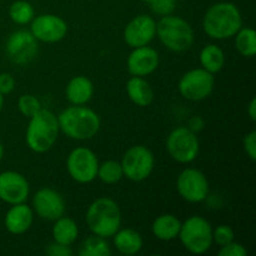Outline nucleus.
Wrapping results in <instances>:
<instances>
[{"mask_svg":"<svg viewBox=\"0 0 256 256\" xmlns=\"http://www.w3.org/2000/svg\"><path fill=\"white\" fill-rule=\"evenodd\" d=\"M182 222L172 214H162L154 220L152 232L162 242H172L179 236Z\"/></svg>","mask_w":256,"mask_h":256,"instance_id":"21","label":"nucleus"},{"mask_svg":"<svg viewBox=\"0 0 256 256\" xmlns=\"http://www.w3.org/2000/svg\"><path fill=\"white\" fill-rule=\"evenodd\" d=\"M126 65L132 76H148L159 66V54L148 45L134 48L128 58Z\"/></svg>","mask_w":256,"mask_h":256,"instance_id":"17","label":"nucleus"},{"mask_svg":"<svg viewBox=\"0 0 256 256\" xmlns=\"http://www.w3.org/2000/svg\"><path fill=\"white\" fill-rule=\"evenodd\" d=\"M199 139L192 129L186 126L175 128L166 139V150L172 160L180 164L194 162L199 154Z\"/></svg>","mask_w":256,"mask_h":256,"instance_id":"8","label":"nucleus"},{"mask_svg":"<svg viewBox=\"0 0 256 256\" xmlns=\"http://www.w3.org/2000/svg\"><path fill=\"white\" fill-rule=\"evenodd\" d=\"M234 230L229 225H219L216 229L212 230V242L218 244L219 246H224V245L234 242Z\"/></svg>","mask_w":256,"mask_h":256,"instance_id":"30","label":"nucleus"},{"mask_svg":"<svg viewBox=\"0 0 256 256\" xmlns=\"http://www.w3.org/2000/svg\"><path fill=\"white\" fill-rule=\"evenodd\" d=\"M34 220V212L32 208L28 206L25 202L15 204L8 210L5 215V228L10 234L22 235L32 228Z\"/></svg>","mask_w":256,"mask_h":256,"instance_id":"18","label":"nucleus"},{"mask_svg":"<svg viewBox=\"0 0 256 256\" xmlns=\"http://www.w3.org/2000/svg\"><path fill=\"white\" fill-rule=\"evenodd\" d=\"M30 186L25 176L16 172H0V199L10 205L28 200Z\"/></svg>","mask_w":256,"mask_h":256,"instance_id":"16","label":"nucleus"},{"mask_svg":"<svg viewBox=\"0 0 256 256\" xmlns=\"http://www.w3.org/2000/svg\"><path fill=\"white\" fill-rule=\"evenodd\" d=\"M114 245L119 252L124 255H135L142 250V238L136 230L119 229L114 235Z\"/></svg>","mask_w":256,"mask_h":256,"instance_id":"22","label":"nucleus"},{"mask_svg":"<svg viewBox=\"0 0 256 256\" xmlns=\"http://www.w3.org/2000/svg\"><path fill=\"white\" fill-rule=\"evenodd\" d=\"M236 50L246 58H252L256 54V32L252 28H240L235 34Z\"/></svg>","mask_w":256,"mask_h":256,"instance_id":"25","label":"nucleus"},{"mask_svg":"<svg viewBox=\"0 0 256 256\" xmlns=\"http://www.w3.org/2000/svg\"><path fill=\"white\" fill-rule=\"evenodd\" d=\"M18 108L24 116L32 118V115L36 114L42 109V104L36 96L32 94H25L22 95L18 100Z\"/></svg>","mask_w":256,"mask_h":256,"instance_id":"29","label":"nucleus"},{"mask_svg":"<svg viewBox=\"0 0 256 256\" xmlns=\"http://www.w3.org/2000/svg\"><path fill=\"white\" fill-rule=\"evenodd\" d=\"M15 80L8 72H2L0 74V94L8 95L14 90Z\"/></svg>","mask_w":256,"mask_h":256,"instance_id":"34","label":"nucleus"},{"mask_svg":"<svg viewBox=\"0 0 256 256\" xmlns=\"http://www.w3.org/2000/svg\"><path fill=\"white\" fill-rule=\"evenodd\" d=\"M30 122L25 132V140L30 150L34 152H46L52 149L59 136L58 116L48 109H40L29 118Z\"/></svg>","mask_w":256,"mask_h":256,"instance_id":"3","label":"nucleus"},{"mask_svg":"<svg viewBox=\"0 0 256 256\" xmlns=\"http://www.w3.org/2000/svg\"><path fill=\"white\" fill-rule=\"evenodd\" d=\"M178 238L189 252L205 254L212 245V226L205 218L194 215L182 222Z\"/></svg>","mask_w":256,"mask_h":256,"instance_id":"6","label":"nucleus"},{"mask_svg":"<svg viewBox=\"0 0 256 256\" xmlns=\"http://www.w3.org/2000/svg\"><path fill=\"white\" fill-rule=\"evenodd\" d=\"M242 26L240 10L232 2H222L212 5L202 19V29L208 36L224 40L235 36Z\"/></svg>","mask_w":256,"mask_h":256,"instance_id":"1","label":"nucleus"},{"mask_svg":"<svg viewBox=\"0 0 256 256\" xmlns=\"http://www.w3.org/2000/svg\"><path fill=\"white\" fill-rule=\"evenodd\" d=\"M202 126H204V122H202V118L196 116V118H192V119L190 120L189 129H192L194 132H199V130H202Z\"/></svg>","mask_w":256,"mask_h":256,"instance_id":"36","label":"nucleus"},{"mask_svg":"<svg viewBox=\"0 0 256 256\" xmlns=\"http://www.w3.org/2000/svg\"><path fill=\"white\" fill-rule=\"evenodd\" d=\"M96 155L88 148H75L66 159V169L70 178L79 184H89L98 178Z\"/></svg>","mask_w":256,"mask_h":256,"instance_id":"10","label":"nucleus"},{"mask_svg":"<svg viewBox=\"0 0 256 256\" xmlns=\"http://www.w3.org/2000/svg\"><path fill=\"white\" fill-rule=\"evenodd\" d=\"M126 94L138 106H149L154 100V92L142 76H132L126 82Z\"/></svg>","mask_w":256,"mask_h":256,"instance_id":"20","label":"nucleus"},{"mask_svg":"<svg viewBox=\"0 0 256 256\" xmlns=\"http://www.w3.org/2000/svg\"><path fill=\"white\" fill-rule=\"evenodd\" d=\"M112 254V249L106 240L94 234L82 242L79 250L80 256H110Z\"/></svg>","mask_w":256,"mask_h":256,"instance_id":"26","label":"nucleus"},{"mask_svg":"<svg viewBox=\"0 0 256 256\" xmlns=\"http://www.w3.org/2000/svg\"><path fill=\"white\" fill-rule=\"evenodd\" d=\"M52 234L55 242L66 245V246H72L76 242L78 235H79V229H78V225L74 220L62 215V218L55 220Z\"/></svg>","mask_w":256,"mask_h":256,"instance_id":"23","label":"nucleus"},{"mask_svg":"<svg viewBox=\"0 0 256 256\" xmlns=\"http://www.w3.org/2000/svg\"><path fill=\"white\" fill-rule=\"evenodd\" d=\"M142 2H148V4H149V2H152V0H142Z\"/></svg>","mask_w":256,"mask_h":256,"instance_id":"40","label":"nucleus"},{"mask_svg":"<svg viewBox=\"0 0 256 256\" xmlns=\"http://www.w3.org/2000/svg\"><path fill=\"white\" fill-rule=\"evenodd\" d=\"M59 128L66 136L74 140H89L100 130L102 120L94 110L84 105H72L58 116Z\"/></svg>","mask_w":256,"mask_h":256,"instance_id":"2","label":"nucleus"},{"mask_svg":"<svg viewBox=\"0 0 256 256\" xmlns=\"http://www.w3.org/2000/svg\"><path fill=\"white\" fill-rule=\"evenodd\" d=\"M156 35L164 46L175 52H186L194 42V32L189 22L174 15L162 16L156 22Z\"/></svg>","mask_w":256,"mask_h":256,"instance_id":"5","label":"nucleus"},{"mask_svg":"<svg viewBox=\"0 0 256 256\" xmlns=\"http://www.w3.org/2000/svg\"><path fill=\"white\" fill-rule=\"evenodd\" d=\"M2 156H4V146H2V144L0 142V160L2 159Z\"/></svg>","mask_w":256,"mask_h":256,"instance_id":"38","label":"nucleus"},{"mask_svg":"<svg viewBox=\"0 0 256 256\" xmlns=\"http://www.w3.org/2000/svg\"><path fill=\"white\" fill-rule=\"evenodd\" d=\"M152 12L160 16L172 15L176 8V0H152L149 2Z\"/></svg>","mask_w":256,"mask_h":256,"instance_id":"31","label":"nucleus"},{"mask_svg":"<svg viewBox=\"0 0 256 256\" xmlns=\"http://www.w3.org/2000/svg\"><path fill=\"white\" fill-rule=\"evenodd\" d=\"M219 256H246L248 252L240 242H232L229 244L220 246Z\"/></svg>","mask_w":256,"mask_h":256,"instance_id":"32","label":"nucleus"},{"mask_svg":"<svg viewBox=\"0 0 256 256\" xmlns=\"http://www.w3.org/2000/svg\"><path fill=\"white\" fill-rule=\"evenodd\" d=\"M214 85V74L202 68H196L182 75L179 80V92L190 102H202L212 95Z\"/></svg>","mask_w":256,"mask_h":256,"instance_id":"9","label":"nucleus"},{"mask_svg":"<svg viewBox=\"0 0 256 256\" xmlns=\"http://www.w3.org/2000/svg\"><path fill=\"white\" fill-rule=\"evenodd\" d=\"M176 189L182 199L198 204L206 200L209 195V182L202 172L195 168H188L178 176Z\"/></svg>","mask_w":256,"mask_h":256,"instance_id":"11","label":"nucleus"},{"mask_svg":"<svg viewBox=\"0 0 256 256\" xmlns=\"http://www.w3.org/2000/svg\"><path fill=\"white\" fill-rule=\"evenodd\" d=\"M98 178L104 184H116L124 178L122 164L116 160H106L98 168Z\"/></svg>","mask_w":256,"mask_h":256,"instance_id":"27","label":"nucleus"},{"mask_svg":"<svg viewBox=\"0 0 256 256\" xmlns=\"http://www.w3.org/2000/svg\"><path fill=\"white\" fill-rule=\"evenodd\" d=\"M242 145H244V150L246 152L250 160L255 162L256 160V132L252 130L249 134H246L242 140Z\"/></svg>","mask_w":256,"mask_h":256,"instance_id":"33","label":"nucleus"},{"mask_svg":"<svg viewBox=\"0 0 256 256\" xmlns=\"http://www.w3.org/2000/svg\"><path fill=\"white\" fill-rule=\"evenodd\" d=\"M120 164L126 179L139 182L152 175L155 166V158L152 150L146 146L135 145L126 150Z\"/></svg>","mask_w":256,"mask_h":256,"instance_id":"7","label":"nucleus"},{"mask_svg":"<svg viewBox=\"0 0 256 256\" xmlns=\"http://www.w3.org/2000/svg\"><path fill=\"white\" fill-rule=\"evenodd\" d=\"M2 106H4V95L0 94V110L2 109Z\"/></svg>","mask_w":256,"mask_h":256,"instance_id":"39","label":"nucleus"},{"mask_svg":"<svg viewBox=\"0 0 256 256\" xmlns=\"http://www.w3.org/2000/svg\"><path fill=\"white\" fill-rule=\"evenodd\" d=\"M85 220L92 234L108 239L122 226V212L112 199L99 198L88 208Z\"/></svg>","mask_w":256,"mask_h":256,"instance_id":"4","label":"nucleus"},{"mask_svg":"<svg viewBox=\"0 0 256 256\" xmlns=\"http://www.w3.org/2000/svg\"><path fill=\"white\" fill-rule=\"evenodd\" d=\"M10 19L19 25H25L34 19V8L25 0H18L10 5Z\"/></svg>","mask_w":256,"mask_h":256,"instance_id":"28","label":"nucleus"},{"mask_svg":"<svg viewBox=\"0 0 256 256\" xmlns=\"http://www.w3.org/2000/svg\"><path fill=\"white\" fill-rule=\"evenodd\" d=\"M5 52L14 64L25 65L35 59L39 52V44L30 32L18 30L8 38Z\"/></svg>","mask_w":256,"mask_h":256,"instance_id":"12","label":"nucleus"},{"mask_svg":"<svg viewBox=\"0 0 256 256\" xmlns=\"http://www.w3.org/2000/svg\"><path fill=\"white\" fill-rule=\"evenodd\" d=\"M200 64L202 69L212 74L219 72L225 65V54L222 48L215 44H209L202 48L200 52Z\"/></svg>","mask_w":256,"mask_h":256,"instance_id":"24","label":"nucleus"},{"mask_svg":"<svg viewBox=\"0 0 256 256\" xmlns=\"http://www.w3.org/2000/svg\"><path fill=\"white\" fill-rule=\"evenodd\" d=\"M32 208L39 218L48 222H55L65 214V202L54 189L42 188L32 198Z\"/></svg>","mask_w":256,"mask_h":256,"instance_id":"14","label":"nucleus"},{"mask_svg":"<svg viewBox=\"0 0 256 256\" xmlns=\"http://www.w3.org/2000/svg\"><path fill=\"white\" fill-rule=\"evenodd\" d=\"M66 98L72 105H85L94 94V85L86 76L78 75L72 78L66 85Z\"/></svg>","mask_w":256,"mask_h":256,"instance_id":"19","label":"nucleus"},{"mask_svg":"<svg viewBox=\"0 0 256 256\" xmlns=\"http://www.w3.org/2000/svg\"><path fill=\"white\" fill-rule=\"evenodd\" d=\"M248 114H249L250 119H252V122H255L256 120V99L255 98H252V102H250L249 109H248Z\"/></svg>","mask_w":256,"mask_h":256,"instance_id":"37","label":"nucleus"},{"mask_svg":"<svg viewBox=\"0 0 256 256\" xmlns=\"http://www.w3.org/2000/svg\"><path fill=\"white\" fill-rule=\"evenodd\" d=\"M30 32L38 42H58L66 36L68 24L54 14H42L32 20Z\"/></svg>","mask_w":256,"mask_h":256,"instance_id":"13","label":"nucleus"},{"mask_svg":"<svg viewBox=\"0 0 256 256\" xmlns=\"http://www.w3.org/2000/svg\"><path fill=\"white\" fill-rule=\"evenodd\" d=\"M156 36V22L149 15H138L124 29V40L130 48L149 45Z\"/></svg>","mask_w":256,"mask_h":256,"instance_id":"15","label":"nucleus"},{"mask_svg":"<svg viewBox=\"0 0 256 256\" xmlns=\"http://www.w3.org/2000/svg\"><path fill=\"white\" fill-rule=\"evenodd\" d=\"M46 254L52 256H72V252L70 249V246H66V245L58 244V242H52L48 246Z\"/></svg>","mask_w":256,"mask_h":256,"instance_id":"35","label":"nucleus"}]
</instances>
